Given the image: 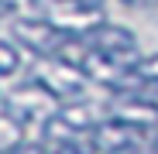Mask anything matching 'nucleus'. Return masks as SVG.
Masks as SVG:
<instances>
[{"instance_id": "nucleus-1", "label": "nucleus", "mask_w": 158, "mask_h": 154, "mask_svg": "<svg viewBox=\"0 0 158 154\" xmlns=\"http://www.w3.org/2000/svg\"><path fill=\"white\" fill-rule=\"evenodd\" d=\"M107 120H110V106L79 96L76 103H65V106H59L55 113L48 116V123H45V140H48V147H59V144H65L69 137L93 134L96 127H103Z\"/></svg>"}, {"instance_id": "nucleus-2", "label": "nucleus", "mask_w": 158, "mask_h": 154, "mask_svg": "<svg viewBox=\"0 0 158 154\" xmlns=\"http://www.w3.org/2000/svg\"><path fill=\"white\" fill-rule=\"evenodd\" d=\"M14 34L21 38V45L35 51L38 58H62L65 55V48L72 45V31L59 28L55 21H48V17H21L14 21Z\"/></svg>"}, {"instance_id": "nucleus-3", "label": "nucleus", "mask_w": 158, "mask_h": 154, "mask_svg": "<svg viewBox=\"0 0 158 154\" xmlns=\"http://www.w3.org/2000/svg\"><path fill=\"white\" fill-rule=\"evenodd\" d=\"M83 38H86V45L96 51V55H103L120 72H131V65L138 62V38L127 28H117V24H103L100 21L96 28H89Z\"/></svg>"}, {"instance_id": "nucleus-4", "label": "nucleus", "mask_w": 158, "mask_h": 154, "mask_svg": "<svg viewBox=\"0 0 158 154\" xmlns=\"http://www.w3.org/2000/svg\"><path fill=\"white\" fill-rule=\"evenodd\" d=\"M55 93H48L41 82L28 86V89H17L10 99H4V110L21 123V127H28L35 120H48L52 116V106H55Z\"/></svg>"}, {"instance_id": "nucleus-5", "label": "nucleus", "mask_w": 158, "mask_h": 154, "mask_svg": "<svg viewBox=\"0 0 158 154\" xmlns=\"http://www.w3.org/2000/svg\"><path fill=\"white\" fill-rule=\"evenodd\" d=\"M38 82H41L48 93H55V96H79V93H83L86 75H83V69H79V65H72V62H62V58H45Z\"/></svg>"}, {"instance_id": "nucleus-6", "label": "nucleus", "mask_w": 158, "mask_h": 154, "mask_svg": "<svg viewBox=\"0 0 158 154\" xmlns=\"http://www.w3.org/2000/svg\"><path fill=\"white\" fill-rule=\"evenodd\" d=\"M110 120L117 123H127L134 127V130H151V127L158 123V103L144 99V96H127L120 103H110Z\"/></svg>"}, {"instance_id": "nucleus-7", "label": "nucleus", "mask_w": 158, "mask_h": 154, "mask_svg": "<svg viewBox=\"0 0 158 154\" xmlns=\"http://www.w3.org/2000/svg\"><path fill=\"white\" fill-rule=\"evenodd\" d=\"M127 86H138V89H144V86H158V55L138 58L134 65H131L127 79H124V89H127Z\"/></svg>"}, {"instance_id": "nucleus-8", "label": "nucleus", "mask_w": 158, "mask_h": 154, "mask_svg": "<svg viewBox=\"0 0 158 154\" xmlns=\"http://www.w3.org/2000/svg\"><path fill=\"white\" fill-rule=\"evenodd\" d=\"M21 130H24V127L7 110H0V151H14L21 144Z\"/></svg>"}, {"instance_id": "nucleus-9", "label": "nucleus", "mask_w": 158, "mask_h": 154, "mask_svg": "<svg viewBox=\"0 0 158 154\" xmlns=\"http://www.w3.org/2000/svg\"><path fill=\"white\" fill-rule=\"evenodd\" d=\"M17 65H21V58H17L14 45L0 41V75H14V72H17Z\"/></svg>"}, {"instance_id": "nucleus-10", "label": "nucleus", "mask_w": 158, "mask_h": 154, "mask_svg": "<svg viewBox=\"0 0 158 154\" xmlns=\"http://www.w3.org/2000/svg\"><path fill=\"white\" fill-rule=\"evenodd\" d=\"M103 154H141V144L138 140H127V144H117V147L103 151Z\"/></svg>"}, {"instance_id": "nucleus-11", "label": "nucleus", "mask_w": 158, "mask_h": 154, "mask_svg": "<svg viewBox=\"0 0 158 154\" xmlns=\"http://www.w3.org/2000/svg\"><path fill=\"white\" fill-rule=\"evenodd\" d=\"M10 154H52V151H48V147H41V144H24V140H21Z\"/></svg>"}, {"instance_id": "nucleus-12", "label": "nucleus", "mask_w": 158, "mask_h": 154, "mask_svg": "<svg viewBox=\"0 0 158 154\" xmlns=\"http://www.w3.org/2000/svg\"><path fill=\"white\" fill-rule=\"evenodd\" d=\"M124 4H134V7H144V4H155V0H124Z\"/></svg>"}, {"instance_id": "nucleus-13", "label": "nucleus", "mask_w": 158, "mask_h": 154, "mask_svg": "<svg viewBox=\"0 0 158 154\" xmlns=\"http://www.w3.org/2000/svg\"><path fill=\"white\" fill-rule=\"evenodd\" d=\"M141 154H158V140H155V144H151V147H148V151H144V147H141Z\"/></svg>"}, {"instance_id": "nucleus-14", "label": "nucleus", "mask_w": 158, "mask_h": 154, "mask_svg": "<svg viewBox=\"0 0 158 154\" xmlns=\"http://www.w3.org/2000/svg\"><path fill=\"white\" fill-rule=\"evenodd\" d=\"M151 137H155V140H158V123H155V127H151Z\"/></svg>"}, {"instance_id": "nucleus-15", "label": "nucleus", "mask_w": 158, "mask_h": 154, "mask_svg": "<svg viewBox=\"0 0 158 154\" xmlns=\"http://www.w3.org/2000/svg\"><path fill=\"white\" fill-rule=\"evenodd\" d=\"M0 110H4V93H0Z\"/></svg>"}]
</instances>
